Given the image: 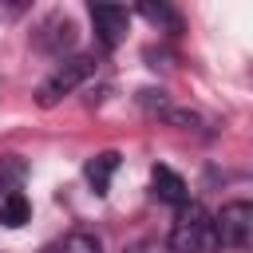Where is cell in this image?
<instances>
[{
  "label": "cell",
  "mask_w": 253,
  "mask_h": 253,
  "mask_svg": "<svg viewBox=\"0 0 253 253\" xmlns=\"http://www.w3.org/2000/svg\"><path fill=\"white\" fill-rule=\"evenodd\" d=\"M95 71V55H71V59H63L43 83H40V107H55L63 95H71L87 75Z\"/></svg>",
  "instance_id": "2"
},
{
  "label": "cell",
  "mask_w": 253,
  "mask_h": 253,
  "mask_svg": "<svg viewBox=\"0 0 253 253\" xmlns=\"http://www.w3.org/2000/svg\"><path fill=\"white\" fill-rule=\"evenodd\" d=\"M75 43V24L67 16H47L40 28H36V47L51 51V55H63L67 47Z\"/></svg>",
  "instance_id": "5"
},
{
  "label": "cell",
  "mask_w": 253,
  "mask_h": 253,
  "mask_svg": "<svg viewBox=\"0 0 253 253\" xmlns=\"http://www.w3.org/2000/svg\"><path fill=\"white\" fill-rule=\"evenodd\" d=\"M213 229H217V245H225V249H249V237H253V206L249 202L221 206V213L213 217Z\"/></svg>",
  "instance_id": "3"
},
{
  "label": "cell",
  "mask_w": 253,
  "mask_h": 253,
  "mask_svg": "<svg viewBox=\"0 0 253 253\" xmlns=\"http://www.w3.org/2000/svg\"><path fill=\"white\" fill-rule=\"evenodd\" d=\"M40 253H103V241H99V233H91V229H71V233H63V237L47 241Z\"/></svg>",
  "instance_id": "7"
},
{
  "label": "cell",
  "mask_w": 253,
  "mask_h": 253,
  "mask_svg": "<svg viewBox=\"0 0 253 253\" xmlns=\"http://www.w3.org/2000/svg\"><path fill=\"white\" fill-rule=\"evenodd\" d=\"M28 213H32V206H28V198L16 190V194H8V198H0V225H8V229H20L24 221H28Z\"/></svg>",
  "instance_id": "10"
},
{
  "label": "cell",
  "mask_w": 253,
  "mask_h": 253,
  "mask_svg": "<svg viewBox=\"0 0 253 253\" xmlns=\"http://www.w3.org/2000/svg\"><path fill=\"white\" fill-rule=\"evenodd\" d=\"M91 24H95L99 43L111 51V47H119V43H123V36H126V28H130V12H126V8L99 4V8H91Z\"/></svg>",
  "instance_id": "4"
},
{
  "label": "cell",
  "mask_w": 253,
  "mask_h": 253,
  "mask_svg": "<svg viewBox=\"0 0 253 253\" xmlns=\"http://www.w3.org/2000/svg\"><path fill=\"white\" fill-rule=\"evenodd\" d=\"M146 20H154V24H170V28H178V16L170 12V8H154V4H146V8H138Z\"/></svg>",
  "instance_id": "11"
},
{
  "label": "cell",
  "mask_w": 253,
  "mask_h": 253,
  "mask_svg": "<svg viewBox=\"0 0 253 253\" xmlns=\"http://www.w3.org/2000/svg\"><path fill=\"white\" fill-rule=\"evenodd\" d=\"M119 170V154L115 150H103V154H95L91 162H87V182H91V190L95 194H107V186H111V174Z\"/></svg>",
  "instance_id": "8"
},
{
  "label": "cell",
  "mask_w": 253,
  "mask_h": 253,
  "mask_svg": "<svg viewBox=\"0 0 253 253\" xmlns=\"http://www.w3.org/2000/svg\"><path fill=\"white\" fill-rule=\"evenodd\" d=\"M170 253H217V229H213V213L202 202H186L174 213L170 237H166Z\"/></svg>",
  "instance_id": "1"
},
{
  "label": "cell",
  "mask_w": 253,
  "mask_h": 253,
  "mask_svg": "<svg viewBox=\"0 0 253 253\" xmlns=\"http://www.w3.org/2000/svg\"><path fill=\"white\" fill-rule=\"evenodd\" d=\"M126 253H170V249H166V241H158V237H142V241H134Z\"/></svg>",
  "instance_id": "12"
},
{
  "label": "cell",
  "mask_w": 253,
  "mask_h": 253,
  "mask_svg": "<svg viewBox=\"0 0 253 253\" xmlns=\"http://www.w3.org/2000/svg\"><path fill=\"white\" fill-rule=\"evenodd\" d=\"M24 178H28L24 158H20V154H0V198L16 194V190L24 186Z\"/></svg>",
  "instance_id": "9"
},
{
  "label": "cell",
  "mask_w": 253,
  "mask_h": 253,
  "mask_svg": "<svg viewBox=\"0 0 253 253\" xmlns=\"http://www.w3.org/2000/svg\"><path fill=\"white\" fill-rule=\"evenodd\" d=\"M150 190H154L158 202H170V206H186V202H190L182 174H174L170 166H154V170H150Z\"/></svg>",
  "instance_id": "6"
}]
</instances>
